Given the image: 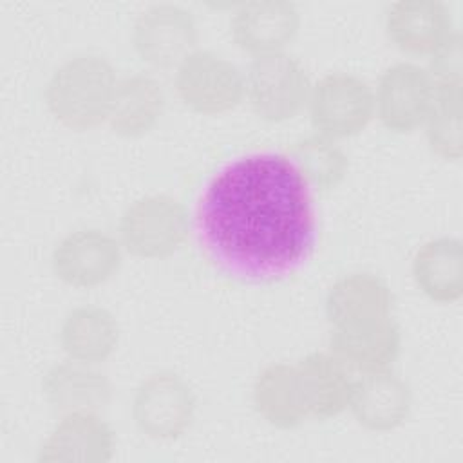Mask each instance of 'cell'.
I'll return each mask as SVG.
<instances>
[{
    "label": "cell",
    "mask_w": 463,
    "mask_h": 463,
    "mask_svg": "<svg viewBox=\"0 0 463 463\" xmlns=\"http://www.w3.org/2000/svg\"><path fill=\"white\" fill-rule=\"evenodd\" d=\"M197 233L224 271L268 280L298 268L315 244L309 186L288 154L255 152L224 165L197 204Z\"/></svg>",
    "instance_id": "6da1fadb"
},
{
    "label": "cell",
    "mask_w": 463,
    "mask_h": 463,
    "mask_svg": "<svg viewBox=\"0 0 463 463\" xmlns=\"http://www.w3.org/2000/svg\"><path fill=\"white\" fill-rule=\"evenodd\" d=\"M116 71L99 54H78L65 60L49 78L45 105L52 118L71 130H90L109 119Z\"/></svg>",
    "instance_id": "7a4b0ae2"
},
{
    "label": "cell",
    "mask_w": 463,
    "mask_h": 463,
    "mask_svg": "<svg viewBox=\"0 0 463 463\" xmlns=\"http://www.w3.org/2000/svg\"><path fill=\"white\" fill-rule=\"evenodd\" d=\"M311 83L302 63L282 52L255 56L244 78V96L264 121L293 119L307 105Z\"/></svg>",
    "instance_id": "3957f363"
},
{
    "label": "cell",
    "mask_w": 463,
    "mask_h": 463,
    "mask_svg": "<svg viewBox=\"0 0 463 463\" xmlns=\"http://www.w3.org/2000/svg\"><path fill=\"white\" fill-rule=\"evenodd\" d=\"M186 235V208L166 194L136 199L119 219V242L139 259H166L183 246Z\"/></svg>",
    "instance_id": "277c9868"
},
{
    "label": "cell",
    "mask_w": 463,
    "mask_h": 463,
    "mask_svg": "<svg viewBox=\"0 0 463 463\" xmlns=\"http://www.w3.org/2000/svg\"><path fill=\"white\" fill-rule=\"evenodd\" d=\"M309 118L317 134L345 139L360 134L374 116V92L356 74L329 72L311 85Z\"/></svg>",
    "instance_id": "5b68a950"
},
{
    "label": "cell",
    "mask_w": 463,
    "mask_h": 463,
    "mask_svg": "<svg viewBox=\"0 0 463 463\" xmlns=\"http://www.w3.org/2000/svg\"><path fill=\"white\" fill-rule=\"evenodd\" d=\"M175 92L184 107L203 116L233 110L244 98V76L213 51L195 49L175 67Z\"/></svg>",
    "instance_id": "8992f818"
},
{
    "label": "cell",
    "mask_w": 463,
    "mask_h": 463,
    "mask_svg": "<svg viewBox=\"0 0 463 463\" xmlns=\"http://www.w3.org/2000/svg\"><path fill=\"white\" fill-rule=\"evenodd\" d=\"M195 405L192 387L179 374L159 371L137 385L132 400V418L146 438L172 441L192 427Z\"/></svg>",
    "instance_id": "52a82bcc"
},
{
    "label": "cell",
    "mask_w": 463,
    "mask_h": 463,
    "mask_svg": "<svg viewBox=\"0 0 463 463\" xmlns=\"http://www.w3.org/2000/svg\"><path fill=\"white\" fill-rule=\"evenodd\" d=\"M197 24L190 11L175 4H154L134 22L132 45L141 61L156 69L177 67L195 51Z\"/></svg>",
    "instance_id": "ba28073f"
},
{
    "label": "cell",
    "mask_w": 463,
    "mask_h": 463,
    "mask_svg": "<svg viewBox=\"0 0 463 463\" xmlns=\"http://www.w3.org/2000/svg\"><path fill=\"white\" fill-rule=\"evenodd\" d=\"M121 242L110 233L83 228L67 233L52 250L51 268L58 280L78 289L109 282L121 266Z\"/></svg>",
    "instance_id": "9c48e42d"
},
{
    "label": "cell",
    "mask_w": 463,
    "mask_h": 463,
    "mask_svg": "<svg viewBox=\"0 0 463 463\" xmlns=\"http://www.w3.org/2000/svg\"><path fill=\"white\" fill-rule=\"evenodd\" d=\"M434 103V85L427 69L398 61L387 67L376 85L374 112L385 128L412 132L421 127Z\"/></svg>",
    "instance_id": "30bf717a"
},
{
    "label": "cell",
    "mask_w": 463,
    "mask_h": 463,
    "mask_svg": "<svg viewBox=\"0 0 463 463\" xmlns=\"http://www.w3.org/2000/svg\"><path fill=\"white\" fill-rule=\"evenodd\" d=\"M300 27V14L288 0H253L239 4L230 20L235 45L253 56L282 52Z\"/></svg>",
    "instance_id": "8fae6325"
},
{
    "label": "cell",
    "mask_w": 463,
    "mask_h": 463,
    "mask_svg": "<svg viewBox=\"0 0 463 463\" xmlns=\"http://www.w3.org/2000/svg\"><path fill=\"white\" fill-rule=\"evenodd\" d=\"M385 33L407 54H432L454 33L450 9L439 0H398L389 5Z\"/></svg>",
    "instance_id": "7c38bea8"
},
{
    "label": "cell",
    "mask_w": 463,
    "mask_h": 463,
    "mask_svg": "<svg viewBox=\"0 0 463 463\" xmlns=\"http://www.w3.org/2000/svg\"><path fill=\"white\" fill-rule=\"evenodd\" d=\"M295 371L307 418L327 420L349 409L356 378L333 353H309L295 364Z\"/></svg>",
    "instance_id": "4fadbf2b"
},
{
    "label": "cell",
    "mask_w": 463,
    "mask_h": 463,
    "mask_svg": "<svg viewBox=\"0 0 463 463\" xmlns=\"http://www.w3.org/2000/svg\"><path fill=\"white\" fill-rule=\"evenodd\" d=\"M324 309L333 329L356 327L389 318L392 293L378 275L354 271L340 277L329 288Z\"/></svg>",
    "instance_id": "5bb4252c"
},
{
    "label": "cell",
    "mask_w": 463,
    "mask_h": 463,
    "mask_svg": "<svg viewBox=\"0 0 463 463\" xmlns=\"http://www.w3.org/2000/svg\"><path fill=\"white\" fill-rule=\"evenodd\" d=\"M402 335L394 320L331 329L329 353H333L351 373L373 374L389 371L400 354Z\"/></svg>",
    "instance_id": "9a60e30c"
},
{
    "label": "cell",
    "mask_w": 463,
    "mask_h": 463,
    "mask_svg": "<svg viewBox=\"0 0 463 463\" xmlns=\"http://www.w3.org/2000/svg\"><path fill=\"white\" fill-rule=\"evenodd\" d=\"M114 447V430L98 412H69L43 439L38 461H109Z\"/></svg>",
    "instance_id": "2e32d148"
},
{
    "label": "cell",
    "mask_w": 463,
    "mask_h": 463,
    "mask_svg": "<svg viewBox=\"0 0 463 463\" xmlns=\"http://www.w3.org/2000/svg\"><path fill=\"white\" fill-rule=\"evenodd\" d=\"M412 396L409 385L394 373L382 371L362 374L354 380L349 409L367 430L389 432L398 429L409 416Z\"/></svg>",
    "instance_id": "e0dca14e"
},
{
    "label": "cell",
    "mask_w": 463,
    "mask_h": 463,
    "mask_svg": "<svg viewBox=\"0 0 463 463\" xmlns=\"http://www.w3.org/2000/svg\"><path fill=\"white\" fill-rule=\"evenodd\" d=\"M42 392L47 403L61 414L80 411L98 412L109 405L112 387L109 378L96 371L92 364L69 358L52 365L43 374Z\"/></svg>",
    "instance_id": "ac0fdd59"
},
{
    "label": "cell",
    "mask_w": 463,
    "mask_h": 463,
    "mask_svg": "<svg viewBox=\"0 0 463 463\" xmlns=\"http://www.w3.org/2000/svg\"><path fill=\"white\" fill-rule=\"evenodd\" d=\"M412 279L418 289L436 304H454L463 295V250L456 237L423 242L412 257Z\"/></svg>",
    "instance_id": "d6986e66"
},
{
    "label": "cell",
    "mask_w": 463,
    "mask_h": 463,
    "mask_svg": "<svg viewBox=\"0 0 463 463\" xmlns=\"http://www.w3.org/2000/svg\"><path fill=\"white\" fill-rule=\"evenodd\" d=\"M119 326L116 317L101 306H78L67 313L60 327L63 353L78 362L98 364L118 347Z\"/></svg>",
    "instance_id": "ffe728a7"
},
{
    "label": "cell",
    "mask_w": 463,
    "mask_h": 463,
    "mask_svg": "<svg viewBox=\"0 0 463 463\" xmlns=\"http://www.w3.org/2000/svg\"><path fill=\"white\" fill-rule=\"evenodd\" d=\"M165 109L161 83L148 74H130L118 81L109 125L121 137H139L152 130Z\"/></svg>",
    "instance_id": "44dd1931"
},
{
    "label": "cell",
    "mask_w": 463,
    "mask_h": 463,
    "mask_svg": "<svg viewBox=\"0 0 463 463\" xmlns=\"http://www.w3.org/2000/svg\"><path fill=\"white\" fill-rule=\"evenodd\" d=\"M251 398L257 414L273 427L293 429L307 418L298 392L295 365L271 364L264 367L255 378Z\"/></svg>",
    "instance_id": "7402d4cb"
},
{
    "label": "cell",
    "mask_w": 463,
    "mask_h": 463,
    "mask_svg": "<svg viewBox=\"0 0 463 463\" xmlns=\"http://www.w3.org/2000/svg\"><path fill=\"white\" fill-rule=\"evenodd\" d=\"M288 157L297 165L307 186L320 192L336 188L347 174L349 161L344 150L326 136L315 134L295 141Z\"/></svg>",
    "instance_id": "603a6c76"
},
{
    "label": "cell",
    "mask_w": 463,
    "mask_h": 463,
    "mask_svg": "<svg viewBox=\"0 0 463 463\" xmlns=\"http://www.w3.org/2000/svg\"><path fill=\"white\" fill-rule=\"evenodd\" d=\"M423 125L432 154L445 161H458L463 154L461 90L434 92V103Z\"/></svg>",
    "instance_id": "cb8c5ba5"
},
{
    "label": "cell",
    "mask_w": 463,
    "mask_h": 463,
    "mask_svg": "<svg viewBox=\"0 0 463 463\" xmlns=\"http://www.w3.org/2000/svg\"><path fill=\"white\" fill-rule=\"evenodd\" d=\"M461 34L458 31L430 54L429 63V76L434 85V92H447V90H461Z\"/></svg>",
    "instance_id": "d4e9b609"
}]
</instances>
